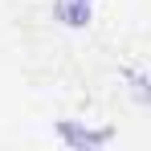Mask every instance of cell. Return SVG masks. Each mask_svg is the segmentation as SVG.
Here are the masks:
<instances>
[{
	"mask_svg": "<svg viewBox=\"0 0 151 151\" xmlns=\"http://www.w3.org/2000/svg\"><path fill=\"white\" fill-rule=\"evenodd\" d=\"M53 21H61L65 29H86L94 21V4L90 0H53Z\"/></svg>",
	"mask_w": 151,
	"mask_h": 151,
	"instance_id": "cell-2",
	"label": "cell"
},
{
	"mask_svg": "<svg viewBox=\"0 0 151 151\" xmlns=\"http://www.w3.org/2000/svg\"><path fill=\"white\" fill-rule=\"evenodd\" d=\"M90 4H94V0H90Z\"/></svg>",
	"mask_w": 151,
	"mask_h": 151,
	"instance_id": "cell-4",
	"label": "cell"
},
{
	"mask_svg": "<svg viewBox=\"0 0 151 151\" xmlns=\"http://www.w3.org/2000/svg\"><path fill=\"white\" fill-rule=\"evenodd\" d=\"M131 86H135V98L147 102V74H135V78H131Z\"/></svg>",
	"mask_w": 151,
	"mask_h": 151,
	"instance_id": "cell-3",
	"label": "cell"
},
{
	"mask_svg": "<svg viewBox=\"0 0 151 151\" xmlns=\"http://www.w3.org/2000/svg\"><path fill=\"white\" fill-rule=\"evenodd\" d=\"M57 139L65 147H74V151H86V147H102L110 139V131H90V127L78 123V119H65V123H57Z\"/></svg>",
	"mask_w": 151,
	"mask_h": 151,
	"instance_id": "cell-1",
	"label": "cell"
}]
</instances>
